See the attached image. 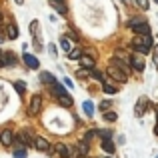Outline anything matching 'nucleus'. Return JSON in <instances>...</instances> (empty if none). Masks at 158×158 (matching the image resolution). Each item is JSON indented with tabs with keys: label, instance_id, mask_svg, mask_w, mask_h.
Returning a JSON list of instances; mask_svg holds the SVG:
<instances>
[{
	"label": "nucleus",
	"instance_id": "30",
	"mask_svg": "<svg viewBox=\"0 0 158 158\" xmlns=\"http://www.w3.org/2000/svg\"><path fill=\"white\" fill-rule=\"evenodd\" d=\"M136 4H138L142 10H146V8H148V0H136Z\"/></svg>",
	"mask_w": 158,
	"mask_h": 158
},
{
	"label": "nucleus",
	"instance_id": "17",
	"mask_svg": "<svg viewBox=\"0 0 158 158\" xmlns=\"http://www.w3.org/2000/svg\"><path fill=\"white\" fill-rule=\"evenodd\" d=\"M76 152H78V156H84L86 152H88V142H84V140L78 142L76 144Z\"/></svg>",
	"mask_w": 158,
	"mask_h": 158
},
{
	"label": "nucleus",
	"instance_id": "24",
	"mask_svg": "<svg viewBox=\"0 0 158 158\" xmlns=\"http://www.w3.org/2000/svg\"><path fill=\"white\" fill-rule=\"evenodd\" d=\"M68 56L72 58V60H76V58H80V56H82V50H80V48L76 46V48H72V50L68 52Z\"/></svg>",
	"mask_w": 158,
	"mask_h": 158
},
{
	"label": "nucleus",
	"instance_id": "11",
	"mask_svg": "<svg viewBox=\"0 0 158 158\" xmlns=\"http://www.w3.org/2000/svg\"><path fill=\"white\" fill-rule=\"evenodd\" d=\"M80 62H82V66L94 70V58H92V56H88V54H82V56H80Z\"/></svg>",
	"mask_w": 158,
	"mask_h": 158
},
{
	"label": "nucleus",
	"instance_id": "19",
	"mask_svg": "<svg viewBox=\"0 0 158 158\" xmlns=\"http://www.w3.org/2000/svg\"><path fill=\"white\" fill-rule=\"evenodd\" d=\"M82 108H84L86 116H92V114H94V104H92L90 100H84V102H82Z\"/></svg>",
	"mask_w": 158,
	"mask_h": 158
},
{
	"label": "nucleus",
	"instance_id": "39",
	"mask_svg": "<svg viewBox=\"0 0 158 158\" xmlns=\"http://www.w3.org/2000/svg\"><path fill=\"white\" fill-rule=\"evenodd\" d=\"M120 2H124V4H130V0H120Z\"/></svg>",
	"mask_w": 158,
	"mask_h": 158
},
{
	"label": "nucleus",
	"instance_id": "32",
	"mask_svg": "<svg viewBox=\"0 0 158 158\" xmlns=\"http://www.w3.org/2000/svg\"><path fill=\"white\" fill-rule=\"evenodd\" d=\"M110 108V100H104V102H100V110H108Z\"/></svg>",
	"mask_w": 158,
	"mask_h": 158
},
{
	"label": "nucleus",
	"instance_id": "4",
	"mask_svg": "<svg viewBox=\"0 0 158 158\" xmlns=\"http://www.w3.org/2000/svg\"><path fill=\"white\" fill-rule=\"evenodd\" d=\"M34 146H36V150H40V152H46L48 148H50V142H48L46 138H42V136H38V138L34 140Z\"/></svg>",
	"mask_w": 158,
	"mask_h": 158
},
{
	"label": "nucleus",
	"instance_id": "10",
	"mask_svg": "<svg viewBox=\"0 0 158 158\" xmlns=\"http://www.w3.org/2000/svg\"><path fill=\"white\" fill-rule=\"evenodd\" d=\"M130 64H132V68L138 70V72H142V70H144V60H142V58H138V56L130 58Z\"/></svg>",
	"mask_w": 158,
	"mask_h": 158
},
{
	"label": "nucleus",
	"instance_id": "2",
	"mask_svg": "<svg viewBox=\"0 0 158 158\" xmlns=\"http://www.w3.org/2000/svg\"><path fill=\"white\" fill-rule=\"evenodd\" d=\"M38 20H32L30 22V28H32V36H34V48L36 50H42V40H40V32H38Z\"/></svg>",
	"mask_w": 158,
	"mask_h": 158
},
{
	"label": "nucleus",
	"instance_id": "14",
	"mask_svg": "<svg viewBox=\"0 0 158 158\" xmlns=\"http://www.w3.org/2000/svg\"><path fill=\"white\" fill-rule=\"evenodd\" d=\"M52 92H54V96H58V98H60V96H66V94H68L64 88H62V84H58V82H54V84H52Z\"/></svg>",
	"mask_w": 158,
	"mask_h": 158
},
{
	"label": "nucleus",
	"instance_id": "37",
	"mask_svg": "<svg viewBox=\"0 0 158 158\" xmlns=\"http://www.w3.org/2000/svg\"><path fill=\"white\" fill-rule=\"evenodd\" d=\"M4 38H6V36H4L2 32H0V42H4Z\"/></svg>",
	"mask_w": 158,
	"mask_h": 158
},
{
	"label": "nucleus",
	"instance_id": "3",
	"mask_svg": "<svg viewBox=\"0 0 158 158\" xmlns=\"http://www.w3.org/2000/svg\"><path fill=\"white\" fill-rule=\"evenodd\" d=\"M108 76H112L114 80H118V82H124V80H126V74H124L122 70L114 68V66H108Z\"/></svg>",
	"mask_w": 158,
	"mask_h": 158
},
{
	"label": "nucleus",
	"instance_id": "27",
	"mask_svg": "<svg viewBox=\"0 0 158 158\" xmlns=\"http://www.w3.org/2000/svg\"><path fill=\"white\" fill-rule=\"evenodd\" d=\"M104 120H106V122H114L116 114H114V112H104Z\"/></svg>",
	"mask_w": 158,
	"mask_h": 158
},
{
	"label": "nucleus",
	"instance_id": "44",
	"mask_svg": "<svg viewBox=\"0 0 158 158\" xmlns=\"http://www.w3.org/2000/svg\"><path fill=\"white\" fill-rule=\"evenodd\" d=\"M156 158H158V156H156Z\"/></svg>",
	"mask_w": 158,
	"mask_h": 158
},
{
	"label": "nucleus",
	"instance_id": "42",
	"mask_svg": "<svg viewBox=\"0 0 158 158\" xmlns=\"http://www.w3.org/2000/svg\"><path fill=\"white\" fill-rule=\"evenodd\" d=\"M0 20H2V12H0Z\"/></svg>",
	"mask_w": 158,
	"mask_h": 158
},
{
	"label": "nucleus",
	"instance_id": "5",
	"mask_svg": "<svg viewBox=\"0 0 158 158\" xmlns=\"http://www.w3.org/2000/svg\"><path fill=\"white\" fill-rule=\"evenodd\" d=\"M24 62H26V66H28V68H32V70H36V68H38V66H40V62H38V58H36V56H32V54H24Z\"/></svg>",
	"mask_w": 158,
	"mask_h": 158
},
{
	"label": "nucleus",
	"instance_id": "13",
	"mask_svg": "<svg viewBox=\"0 0 158 158\" xmlns=\"http://www.w3.org/2000/svg\"><path fill=\"white\" fill-rule=\"evenodd\" d=\"M60 48H62V50H64L66 54H68L70 50H72V44H70L68 36H60Z\"/></svg>",
	"mask_w": 158,
	"mask_h": 158
},
{
	"label": "nucleus",
	"instance_id": "33",
	"mask_svg": "<svg viewBox=\"0 0 158 158\" xmlns=\"http://www.w3.org/2000/svg\"><path fill=\"white\" fill-rule=\"evenodd\" d=\"M2 66H6V62H4V52H0V68Z\"/></svg>",
	"mask_w": 158,
	"mask_h": 158
},
{
	"label": "nucleus",
	"instance_id": "34",
	"mask_svg": "<svg viewBox=\"0 0 158 158\" xmlns=\"http://www.w3.org/2000/svg\"><path fill=\"white\" fill-rule=\"evenodd\" d=\"M64 84L68 86V88H72V86H74V84H72V80H70V78H64Z\"/></svg>",
	"mask_w": 158,
	"mask_h": 158
},
{
	"label": "nucleus",
	"instance_id": "41",
	"mask_svg": "<svg viewBox=\"0 0 158 158\" xmlns=\"http://www.w3.org/2000/svg\"><path fill=\"white\" fill-rule=\"evenodd\" d=\"M156 118H158V108H156Z\"/></svg>",
	"mask_w": 158,
	"mask_h": 158
},
{
	"label": "nucleus",
	"instance_id": "16",
	"mask_svg": "<svg viewBox=\"0 0 158 158\" xmlns=\"http://www.w3.org/2000/svg\"><path fill=\"white\" fill-rule=\"evenodd\" d=\"M58 102H60V106H64V108H70V106L74 104L70 94H66V96H60V98H58Z\"/></svg>",
	"mask_w": 158,
	"mask_h": 158
},
{
	"label": "nucleus",
	"instance_id": "35",
	"mask_svg": "<svg viewBox=\"0 0 158 158\" xmlns=\"http://www.w3.org/2000/svg\"><path fill=\"white\" fill-rule=\"evenodd\" d=\"M154 64L158 66V48H154Z\"/></svg>",
	"mask_w": 158,
	"mask_h": 158
},
{
	"label": "nucleus",
	"instance_id": "1",
	"mask_svg": "<svg viewBox=\"0 0 158 158\" xmlns=\"http://www.w3.org/2000/svg\"><path fill=\"white\" fill-rule=\"evenodd\" d=\"M40 110H42V96H40V94H34V96L30 98V104H28V114L36 116Z\"/></svg>",
	"mask_w": 158,
	"mask_h": 158
},
{
	"label": "nucleus",
	"instance_id": "36",
	"mask_svg": "<svg viewBox=\"0 0 158 158\" xmlns=\"http://www.w3.org/2000/svg\"><path fill=\"white\" fill-rule=\"evenodd\" d=\"M50 54H52V56H56V46H54V44H50Z\"/></svg>",
	"mask_w": 158,
	"mask_h": 158
},
{
	"label": "nucleus",
	"instance_id": "7",
	"mask_svg": "<svg viewBox=\"0 0 158 158\" xmlns=\"http://www.w3.org/2000/svg\"><path fill=\"white\" fill-rule=\"evenodd\" d=\"M12 140H14V134H12V130H4L2 134H0V142H2L4 146H10Z\"/></svg>",
	"mask_w": 158,
	"mask_h": 158
},
{
	"label": "nucleus",
	"instance_id": "25",
	"mask_svg": "<svg viewBox=\"0 0 158 158\" xmlns=\"http://www.w3.org/2000/svg\"><path fill=\"white\" fill-rule=\"evenodd\" d=\"M14 158H26V150H24V148H16V150H14Z\"/></svg>",
	"mask_w": 158,
	"mask_h": 158
},
{
	"label": "nucleus",
	"instance_id": "29",
	"mask_svg": "<svg viewBox=\"0 0 158 158\" xmlns=\"http://www.w3.org/2000/svg\"><path fill=\"white\" fill-rule=\"evenodd\" d=\"M88 74H90V72H88L86 68H80V70H76V76H78V78H84V76H88Z\"/></svg>",
	"mask_w": 158,
	"mask_h": 158
},
{
	"label": "nucleus",
	"instance_id": "18",
	"mask_svg": "<svg viewBox=\"0 0 158 158\" xmlns=\"http://www.w3.org/2000/svg\"><path fill=\"white\" fill-rule=\"evenodd\" d=\"M144 108H146V100H144V98H140V100H138V104H136L134 114H136V116H142V114H144Z\"/></svg>",
	"mask_w": 158,
	"mask_h": 158
},
{
	"label": "nucleus",
	"instance_id": "20",
	"mask_svg": "<svg viewBox=\"0 0 158 158\" xmlns=\"http://www.w3.org/2000/svg\"><path fill=\"white\" fill-rule=\"evenodd\" d=\"M4 62H6V66H14L16 64V56L12 52H4Z\"/></svg>",
	"mask_w": 158,
	"mask_h": 158
},
{
	"label": "nucleus",
	"instance_id": "12",
	"mask_svg": "<svg viewBox=\"0 0 158 158\" xmlns=\"http://www.w3.org/2000/svg\"><path fill=\"white\" fill-rule=\"evenodd\" d=\"M102 150L108 152V154H114V142L110 138H104L102 140Z\"/></svg>",
	"mask_w": 158,
	"mask_h": 158
},
{
	"label": "nucleus",
	"instance_id": "26",
	"mask_svg": "<svg viewBox=\"0 0 158 158\" xmlns=\"http://www.w3.org/2000/svg\"><path fill=\"white\" fill-rule=\"evenodd\" d=\"M92 78H94V80H98V82H102V84H104V76H102V74L98 72V70H92Z\"/></svg>",
	"mask_w": 158,
	"mask_h": 158
},
{
	"label": "nucleus",
	"instance_id": "22",
	"mask_svg": "<svg viewBox=\"0 0 158 158\" xmlns=\"http://www.w3.org/2000/svg\"><path fill=\"white\" fill-rule=\"evenodd\" d=\"M56 150H58V154H62V158H68V146H66V144H58L56 146Z\"/></svg>",
	"mask_w": 158,
	"mask_h": 158
},
{
	"label": "nucleus",
	"instance_id": "21",
	"mask_svg": "<svg viewBox=\"0 0 158 158\" xmlns=\"http://www.w3.org/2000/svg\"><path fill=\"white\" fill-rule=\"evenodd\" d=\"M6 30H8V32H6L8 38H18V28H16V24H10Z\"/></svg>",
	"mask_w": 158,
	"mask_h": 158
},
{
	"label": "nucleus",
	"instance_id": "8",
	"mask_svg": "<svg viewBox=\"0 0 158 158\" xmlns=\"http://www.w3.org/2000/svg\"><path fill=\"white\" fill-rule=\"evenodd\" d=\"M16 140H18L22 146H28V144H32V142H30V130H22L18 136H16Z\"/></svg>",
	"mask_w": 158,
	"mask_h": 158
},
{
	"label": "nucleus",
	"instance_id": "28",
	"mask_svg": "<svg viewBox=\"0 0 158 158\" xmlns=\"http://www.w3.org/2000/svg\"><path fill=\"white\" fill-rule=\"evenodd\" d=\"M104 92L106 94H116V88H114V86H110L108 82H104Z\"/></svg>",
	"mask_w": 158,
	"mask_h": 158
},
{
	"label": "nucleus",
	"instance_id": "43",
	"mask_svg": "<svg viewBox=\"0 0 158 158\" xmlns=\"http://www.w3.org/2000/svg\"><path fill=\"white\" fill-rule=\"evenodd\" d=\"M154 2H158V0H154Z\"/></svg>",
	"mask_w": 158,
	"mask_h": 158
},
{
	"label": "nucleus",
	"instance_id": "40",
	"mask_svg": "<svg viewBox=\"0 0 158 158\" xmlns=\"http://www.w3.org/2000/svg\"><path fill=\"white\" fill-rule=\"evenodd\" d=\"M24 2V0H16V4H22Z\"/></svg>",
	"mask_w": 158,
	"mask_h": 158
},
{
	"label": "nucleus",
	"instance_id": "9",
	"mask_svg": "<svg viewBox=\"0 0 158 158\" xmlns=\"http://www.w3.org/2000/svg\"><path fill=\"white\" fill-rule=\"evenodd\" d=\"M50 4H52V8L58 12V14H66V12H68V8H66V4H64V2H56V0H50Z\"/></svg>",
	"mask_w": 158,
	"mask_h": 158
},
{
	"label": "nucleus",
	"instance_id": "31",
	"mask_svg": "<svg viewBox=\"0 0 158 158\" xmlns=\"http://www.w3.org/2000/svg\"><path fill=\"white\" fill-rule=\"evenodd\" d=\"M98 134H100V136H102V140H104V138H110V136H112V132H110V130H100Z\"/></svg>",
	"mask_w": 158,
	"mask_h": 158
},
{
	"label": "nucleus",
	"instance_id": "15",
	"mask_svg": "<svg viewBox=\"0 0 158 158\" xmlns=\"http://www.w3.org/2000/svg\"><path fill=\"white\" fill-rule=\"evenodd\" d=\"M40 82H44V84H50V86H52L56 80H54V76H52L50 72H40Z\"/></svg>",
	"mask_w": 158,
	"mask_h": 158
},
{
	"label": "nucleus",
	"instance_id": "6",
	"mask_svg": "<svg viewBox=\"0 0 158 158\" xmlns=\"http://www.w3.org/2000/svg\"><path fill=\"white\" fill-rule=\"evenodd\" d=\"M132 30H134L138 36H146L148 32H150V26H148L146 22H140V24H134V26H132Z\"/></svg>",
	"mask_w": 158,
	"mask_h": 158
},
{
	"label": "nucleus",
	"instance_id": "23",
	"mask_svg": "<svg viewBox=\"0 0 158 158\" xmlns=\"http://www.w3.org/2000/svg\"><path fill=\"white\" fill-rule=\"evenodd\" d=\"M14 88H16V92H18V94H24V92H26V84H24L22 80L14 82Z\"/></svg>",
	"mask_w": 158,
	"mask_h": 158
},
{
	"label": "nucleus",
	"instance_id": "38",
	"mask_svg": "<svg viewBox=\"0 0 158 158\" xmlns=\"http://www.w3.org/2000/svg\"><path fill=\"white\" fill-rule=\"evenodd\" d=\"M154 134L158 136V124H156V128H154Z\"/></svg>",
	"mask_w": 158,
	"mask_h": 158
}]
</instances>
